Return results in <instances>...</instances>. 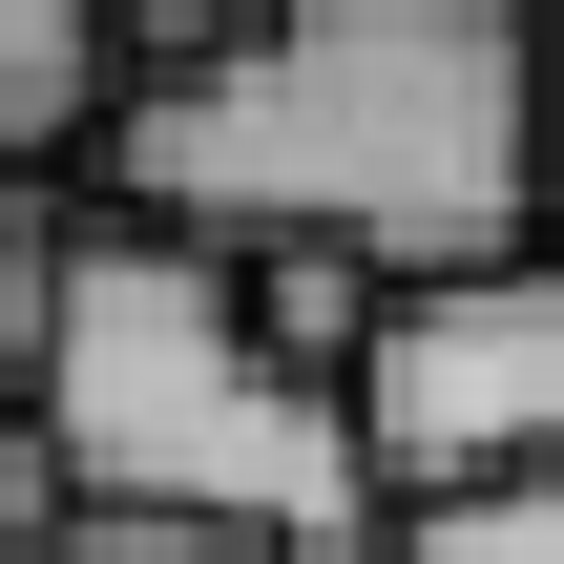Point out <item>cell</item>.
Returning <instances> with one entry per match:
<instances>
[{
    "label": "cell",
    "instance_id": "7",
    "mask_svg": "<svg viewBox=\"0 0 564 564\" xmlns=\"http://www.w3.org/2000/svg\"><path fill=\"white\" fill-rule=\"evenodd\" d=\"M0 564H63V481H42V440H21V398H0Z\"/></svg>",
    "mask_w": 564,
    "mask_h": 564
},
{
    "label": "cell",
    "instance_id": "1",
    "mask_svg": "<svg viewBox=\"0 0 564 564\" xmlns=\"http://www.w3.org/2000/svg\"><path fill=\"white\" fill-rule=\"evenodd\" d=\"M105 209L167 251H335L377 293L544 251V21L523 0H272L126 21Z\"/></svg>",
    "mask_w": 564,
    "mask_h": 564
},
{
    "label": "cell",
    "instance_id": "8",
    "mask_svg": "<svg viewBox=\"0 0 564 564\" xmlns=\"http://www.w3.org/2000/svg\"><path fill=\"white\" fill-rule=\"evenodd\" d=\"M63 564H272V544H209V523H63Z\"/></svg>",
    "mask_w": 564,
    "mask_h": 564
},
{
    "label": "cell",
    "instance_id": "5",
    "mask_svg": "<svg viewBox=\"0 0 564 564\" xmlns=\"http://www.w3.org/2000/svg\"><path fill=\"white\" fill-rule=\"evenodd\" d=\"M377 564H564V460H544V481H502V502H440V523H398Z\"/></svg>",
    "mask_w": 564,
    "mask_h": 564
},
{
    "label": "cell",
    "instance_id": "9",
    "mask_svg": "<svg viewBox=\"0 0 564 564\" xmlns=\"http://www.w3.org/2000/svg\"><path fill=\"white\" fill-rule=\"evenodd\" d=\"M544 251H564V21H544Z\"/></svg>",
    "mask_w": 564,
    "mask_h": 564
},
{
    "label": "cell",
    "instance_id": "4",
    "mask_svg": "<svg viewBox=\"0 0 564 564\" xmlns=\"http://www.w3.org/2000/svg\"><path fill=\"white\" fill-rule=\"evenodd\" d=\"M105 105H126V21H84V0H0V188L105 167Z\"/></svg>",
    "mask_w": 564,
    "mask_h": 564
},
{
    "label": "cell",
    "instance_id": "2",
    "mask_svg": "<svg viewBox=\"0 0 564 564\" xmlns=\"http://www.w3.org/2000/svg\"><path fill=\"white\" fill-rule=\"evenodd\" d=\"M21 440L63 481V523H209V544L272 564H377V481H356V419L335 377H293L230 293V251H167L126 209L63 230L42 272V356H21Z\"/></svg>",
    "mask_w": 564,
    "mask_h": 564
},
{
    "label": "cell",
    "instance_id": "3",
    "mask_svg": "<svg viewBox=\"0 0 564 564\" xmlns=\"http://www.w3.org/2000/svg\"><path fill=\"white\" fill-rule=\"evenodd\" d=\"M335 419H356L377 523H440V502L544 481V460H564V251L377 293V314H356V356H335Z\"/></svg>",
    "mask_w": 564,
    "mask_h": 564
},
{
    "label": "cell",
    "instance_id": "6",
    "mask_svg": "<svg viewBox=\"0 0 564 564\" xmlns=\"http://www.w3.org/2000/svg\"><path fill=\"white\" fill-rule=\"evenodd\" d=\"M42 272H63V209L0 188V398H21V356H42Z\"/></svg>",
    "mask_w": 564,
    "mask_h": 564
}]
</instances>
